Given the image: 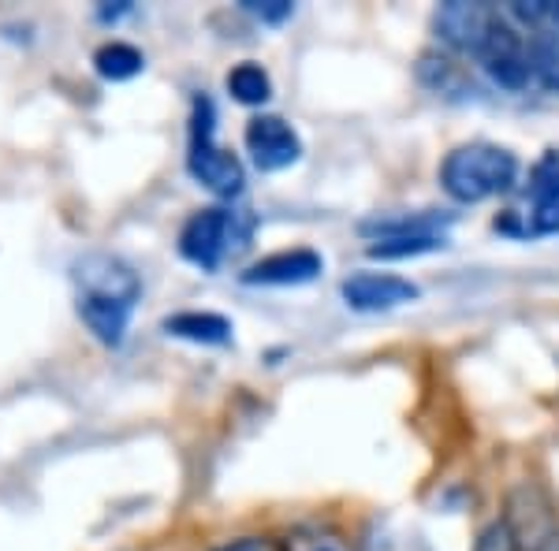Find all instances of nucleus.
I'll use <instances>...</instances> for the list:
<instances>
[{
  "label": "nucleus",
  "mask_w": 559,
  "mask_h": 551,
  "mask_svg": "<svg viewBox=\"0 0 559 551\" xmlns=\"http://www.w3.org/2000/svg\"><path fill=\"white\" fill-rule=\"evenodd\" d=\"M75 291H79V318L94 339L105 347H120L131 328V313L142 298V284L131 265L108 254H86L75 265Z\"/></svg>",
  "instance_id": "f257e3e1"
},
{
  "label": "nucleus",
  "mask_w": 559,
  "mask_h": 551,
  "mask_svg": "<svg viewBox=\"0 0 559 551\" xmlns=\"http://www.w3.org/2000/svg\"><path fill=\"white\" fill-rule=\"evenodd\" d=\"M515 176H519L515 153L492 146V142L459 146L448 153L444 165H440V183H444V191L463 205H474V202H485V197L511 191Z\"/></svg>",
  "instance_id": "f03ea898"
},
{
  "label": "nucleus",
  "mask_w": 559,
  "mask_h": 551,
  "mask_svg": "<svg viewBox=\"0 0 559 551\" xmlns=\"http://www.w3.org/2000/svg\"><path fill=\"white\" fill-rule=\"evenodd\" d=\"M250 239H254V216L247 209H202L179 231V254L213 273L228 257H239Z\"/></svg>",
  "instance_id": "7ed1b4c3"
},
{
  "label": "nucleus",
  "mask_w": 559,
  "mask_h": 551,
  "mask_svg": "<svg viewBox=\"0 0 559 551\" xmlns=\"http://www.w3.org/2000/svg\"><path fill=\"white\" fill-rule=\"evenodd\" d=\"M213 131H216L213 101H210V97H202V101H194L191 157H187V168H191V176L202 187H210L216 197H236V194H242L247 171H242L236 153H228V149L216 146Z\"/></svg>",
  "instance_id": "20e7f679"
},
{
  "label": "nucleus",
  "mask_w": 559,
  "mask_h": 551,
  "mask_svg": "<svg viewBox=\"0 0 559 551\" xmlns=\"http://www.w3.org/2000/svg\"><path fill=\"white\" fill-rule=\"evenodd\" d=\"M474 60H481V68L492 75L496 86L503 89H522L534 79V60H530V41L511 26L503 15H496L489 38H485L481 52Z\"/></svg>",
  "instance_id": "39448f33"
},
{
  "label": "nucleus",
  "mask_w": 559,
  "mask_h": 551,
  "mask_svg": "<svg viewBox=\"0 0 559 551\" xmlns=\"http://www.w3.org/2000/svg\"><path fill=\"white\" fill-rule=\"evenodd\" d=\"M247 149L261 171L292 168L302 157V142L295 128L280 116H254L247 123Z\"/></svg>",
  "instance_id": "423d86ee"
},
{
  "label": "nucleus",
  "mask_w": 559,
  "mask_h": 551,
  "mask_svg": "<svg viewBox=\"0 0 559 551\" xmlns=\"http://www.w3.org/2000/svg\"><path fill=\"white\" fill-rule=\"evenodd\" d=\"M340 291H344V302L358 313L400 310V306H407L421 295L411 279L392 276V273H358V276H350Z\"/></svg>",
  "instance_id": "0eeeda50"
},
{
  "label": "nucleus",
  "mask_w": 559,
  "mask_h": 551,
  "mask_svg": "<svg viewBox=\"0 0 559 551\" xmlns=\"http://www.w3.org/2000/svg\"><path fill=\"white\" fill-rule=\"evenodd\" d=\"M496 15L489 4H466V0H452L437 12V34L440 41H448L452 49L466 52V57H477L481 52L485 38H489Z\"/></svg>",
  "instance_id": "6e6552de"
},
{
  "label": "nucleus",
  "mask_w": 559,
  "mask_h": 551,
  "mask_svg": "<svg viewBox=\"0 0 559 551\" xmlns=\"http://www.w3.org/2000/svg\"><path fill=\"white\" fill-rule=\"evenodd\" d=\"M324 268V257L318 250L299 247V250H280V254L261 257L258 265H250V273H242V284H261V287H299L318 279Z\"/></svg>",
  "instance_id": "1a4fd4ad"
},
{
  "label": "nucleus",
  "mask_w": 559,
  "mask_h": 551,
  "mask_svg": "<svg viewBox=\"0 0 559 551\" xmlns=\"http://www.w3.org/2000/svg\"><path fill=\"white\" fill-rule=\"evenodd\" d=\"M165 332L187 343H202V347H224V343H231V324L221 313H198V310L176 313V318L165 321Z\"/></svg>",
  "instance_id": "9d476101"
},
{
  "label": "nucleus",
  "mask_w": 559,
  "mask_h": 551,
  "mask_svg": "<svg viewBox=\"0 0 559 551\" xmlns=\"http://www.w3.org/2000/svg\"><path fill=\"white\" fill-rule=\"evenodd\" d=\"M94 68H97V75L108 79V83H128V79H134L142 68H146V60H142V52L128 41H108L97 49Z\"/></svg>",
  "instance_id": "9b49d317"
},
{
  "label": "nucleus",
  "mask_w": 559,
  "mask_h": 551,
  "mask_svg": "<svg viewBox=\"0 0 559 551\" xmlns=\"http://www.w3.org/2000/svg\"><path fill=\"white\" fill-rule=\"evenodd\" d=\"M228 89L239 105H265L269 94H273V79L254 60H242V64L228 71Z\"/></svg>",
  "instance_id": "f8f14e48"
},
{
  "label": "nucleus",
  "mask_w": 559,
  "mask_h": 551,
  "mask_svg": "<svg viewBox=\"0 0 559 551\" xmlns=\"http://www.w3.org/2000/svg\"><path fill=\"white\" fill-rule=\"evenodd\" d=\"M444 216L432 213H414V216H377V220L366 224L369 235L377 239H400V235H444Z\"/></svg>",
  "instance_id": "ddd939ff"
},
{
  "label": "nucleus",
  "mask_w": 559,
  "mask_h": 551,
  "mask_svg": "<svg viewBox=\"0 0 559 551\" xmlns=\"http://www.w3.org/2000/svg\"><path fill=\"white\" fill-rule=\"evenodd\" d=\"M530 60H534V79L548 89H559V31H540L530 38Z\"/></svg>",
  "instance_id": "4468645a"
},
{
  "label": "nucleus",
  "mask_w": 559,
  "mask_h": 551,
  "mask_svg": "<svg viewBox=\"0 0 559 551\" xmlns=\"http://www.w3.org/2000/svg\"><path fill=\"white\" fill-rule=\"evenodd\" d=\"M444 247V235H400V239H377L369 247V257L381 261H400V257H418L429 254V250Z\"/></svg>",
  "instance_id": "2eb2a0df"
},
{
  "label": "nucleus",
  "mask_w": 559,
  "mask_h": 551,
  "mask_svg": "<svg viewBox=\"0 0 559 551\" xmlns=\"http://www.w3.org/2000/svg\"><path fill=\"white\" fill-rule=\"evenodd\" d=\"M284 551H355L344 540V532H336L332 526H318V522H310V526H299L287 532V544Z\"/></svg>",
  "instance_id": "dca6fc26"
},
{
  "label": "nucleus",
  "mask_w": 559,
  "mask_h": 551,
  "mask_svg": "<svg viewBox=\"0 0 559 551\" xmlns=\"http://www.w3.org/2000/svg\"><path fill=\"white\" fill-rule=\"evenodd\" d=\"M530 231L534 235H556L559 231V197H534Z\"/></svg>",
  "instance_id": "f3484780"
},
{
  "label": "nucleus",
  "mask_w": 559,
  "mask_h": 551,
  "mask_svg": "<svg viewBox=\"0 0 559 551\" xmlns=\"http://www.w3.org/2000/svg\"><path fill=\"white\" fill-rule=\"evenodd\" d=\"M474 551H519V537H515V529H511V522H492V526L477 537Z\"/></svg>",
  "instance_id": "a211bd4d"
},
{
  "label": "nucleus",
  "mask_w": 559,
  "mask_h": 551,
  "mask_svg": "<svg viewBox=\"0 0 559 551\" xmlns=\"http://www.w3.org/2000/svg\"><path fill=\"white\" fill-rule=\"evenodd\" d=\"M534 179H537L534 197H559V153H552L548 160H540Z\"/></svg>",
  "instance_id": "6ab92c4d"
},
{
  "label": "nucleus",
  "mask_w": 559,
  "mask_h": 551,
  "mask_svg": "<svg viewBox=\"0 0 559 551\" xmlns=\"http://www.w3.org/2000/svg\"><path fill=\"white\" fill-rule=\"evenodd\" d=\"M247 8L250 15H258L261 23H284L287 15L295 12V4H287V0H265V4H254V0H247Z\"/></svg>",
  "instance_id": "aec40b11"
},
{
  "label": "nucleus",
  "mask_w": 559,
  "mask_h": 551,
  "mask_svg": "<svg viewBox=\"0 0 559 551\" xmlns=\"http://www.w3.org/2000/svg\"><path fill=\"white\" fill-rule=\"evenodd\" d=\"M221 551H276L273 544H265V540H236V544L221 548Z\"/></svg>",
  "instance_id": "412c9836"
},
{
  "label": "nucleus",
  "mask_w": 559,
  "mask_h": 551,
  "mask_svg": "<svg viewBox=\"0 0 559 551\" xmlns=\"http://www.w3.org/2000/svg\"><path fill=\"white\" fill-rule=\"evenodd\" d=\"M545 23H556L559 26V4H545Z\"/></svg>",
  "instance_id": "4be33fe9"
}]
</instances>
